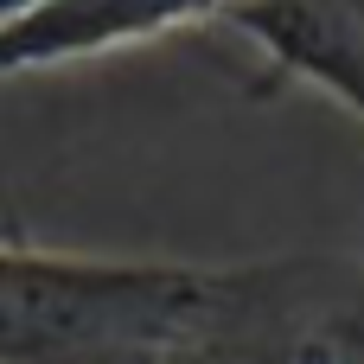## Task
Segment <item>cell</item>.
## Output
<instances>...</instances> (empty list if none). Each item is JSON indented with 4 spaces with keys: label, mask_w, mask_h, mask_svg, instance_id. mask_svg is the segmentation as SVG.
I'll return each instance as SVG.
<instances>
[{
    "label": "cell",
    "mask_w": 364,
    "mask_h": 364,
    "mask_svg": "<svg viewBox=\"0 0 364 364\" xmlns=\"http://www.w3.org/2000/svg\"><path fill=\"white\" fill-rule=\"evenodd\" d=\"M224 19L262 51L256 90L307 83L364 122V0H237ZM333 339L346 364H364V262L333 320Z\"/></svg>",
    "instance_id": "2"
},
{
    "label": "cell",
    "mask_w": 364,
    "mask_h": 364,
    "mask_svg": "<svg viewBox=\"0 0 364 364\" xmlns=\"http://www.w3.org/2000/svg\"><path fill=\"white\" fill-rule=\"evenodd\" d=\"M237 0H0V83L224 19Z\"/></svg>",
    "instance_id": "3"
},
{
    "label": "cell",
    "mask_w": 364,
    "mask_h": 364,
    "mask_svg": "<svg viewBox=\"0 0 364 364\" xmlns=\"http://www.w3.org/2000/svg\"><path fill=\"white\" fill-rule=\"evenodd\" d=\"M256 288V262H122L0 237V364H186Z\"/></svg>",
    "instance_id": "1"
}]
</instances>
